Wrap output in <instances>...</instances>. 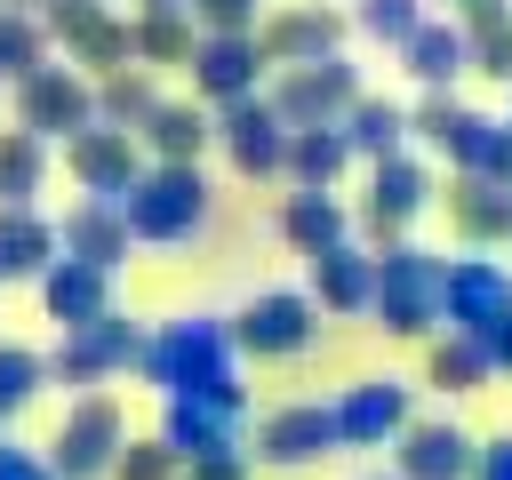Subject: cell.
I'll return each instance as SVG.
<instances>
[{
  "label": "cell",
  "instance_id": "39",
  "mask_svg": "<svg viewBox=\"0 0 512 480\" xmlns=\"http://www.w3.org/2000/svg\"><path fill=\"white\" fill-rule=\"evenodd\" d=\"M472 480H512V432L480 448V464H472Z\"/></svg>",
  "mask_w": 512,
  "mask_h": 480
},
{
  "label": "cell",
  "instance_id": "26",
  "mask_svg": "<svg viewBox=\"0 0 512 480\" xmlns=\"http://www.w3.org/2000/svg\"><path fill=\"white\" fill-rule=\"evenodd\" d=\"M448 208H456V232L464 240H512V184L464 168V184L448 192Z\"/></svg>",
  "mask_w": 512,
  "mask_h": 480
},
{
  "label": "cell",
  "instance_id": "4",
  "mask_svg": "<svg viewBox=\"0 0 512 480\" xmlns=\"http://www.w3.org/2000/svg\"><path fill=\"white\" fill-rule=\"evenodd\" d=\"M136 360H144V328H136L128 312H96V320H80V328H56L48 376L72 384V392H96V384L128 376Z\"/></svg>",
  "mask_w": 512,
  "mask_h": 480
},
{
  "label": "cell",
  "instance_id": "24",
  "mask_svg": "<svg viewBox=\"0 0 512 480\" xmlns=\"http://www.w3.org/2000/svg\"><path fill=\"white\" fill-rule=\"evenodd\" d=\"M352 232V216H344V200L336 192H288V208H280V240L296 248V256H320V248H336Z\"/></svg>",
  "mask_w": 512,
  "mask_h": 480
},
{
  "label": "cell",
  "instance_id": "44",
  "mask_svg": "<svg viewBox=\"0 0 512 480\" xmlns=\"http://www.w3.org/2000/svg\"><path fill=\"white\" fill-rule=\"evenodd\" d=\"M368 480H384V472H368Z\"/></svg>",
  "mask_w": 512,
  "mask_h": 480
},
{
  "label": "cell",
  "instance_id": "12",
  "mask_svg": "<svg viewBox=\"0 0 512 480\" xmlns=\"http://www.w3.org/2000/svg\"><path fill=\"white\" fill-rule=\"evenodd\" d=\"M264 40L256 32H200V48H192V88H200V104H240V96H256V80H264Z\"/></svg>",
  "mask_w": 512,
  "mask_h": 480
},
{
  "label": "cell",
  "instance_id": "7",
  "mask_svg": "<svg viewBox=\"0 0 512 480\" xmlns=\"http://www.w3.org/2000/svg\"><path fill=\"white\" fill-rule=\"evenodd\" d=\"M232 336H240V352H256V360H296V352L320 336V296H312V288H264V296L240 304Z\"/></svg>",
  "mask_w": 512,
  "mask_h": 480
},
{
  "label": "cell",
  "instance_id": "19",
  "mask_svg": "<svg viewBox=\"0 0 512 480\" xmlns=\"http://www.w3.org/2000/svg\"><path fill=\"white\" fill-rule=\"evenodd\" d=\"M472 464H480V448H472L464 424H448V416L416 424L408 416V432H400V480H472Z\"/></svg>",
  "mask_w": 512,
  "mask_h": 480
},
{
  "label": "cell",
  "instance_id": "23",
  "mask_svg": "<svg viewBox=\"0 0 512 480\" xmlns=\"http://www.w3.org/2000/svg\"><path fill=\"white\" fill-rule=\"evenodd\" d=\"M312 296L320 312H376V256H360L352 240L312 256Z\"/></svg>",
  "mask_w": 512,
  "mask_h": 480
},
{
  "label": "cell",
  "instance_id": "10",
  "mask_svg": "<svg viewBox=\"0 0 512 480\" xmlns=\"http://www.w3.org/2000/svg\"><path fill=\"white\" fill-rule=\"evenodd\" d=\"M352 96H360V72H352L344 56H312V64H288V72H280V88H272V104H280V120H288V128H312V120H344V112H352Z\"/></svg>",
  "mask_w": 512,
  "mask_h": 480
},
{
  "label": "cell",
  "instance_id": "13",
  "mask_svg": "<svg viewBox=\"0 0 512 480\" xmlns=\"http://www.w3.org/2000/svg\"><path fill=\"white\" fill-rule=\"evenodd\" d=\"M432 208V168L424 160H408V152H384V160H368V232L376 240H400V224H416Z\"/></svg>",
  "mask_w": 512,
  "mask_h": 480
},
{
  "label": "cell",
  "instance_id": "38",
  "mask_svg": "<svg viewBox=\"0 0 512 480\" xmlns=\"http://www.w3.org/2000/svg\"><path fill=\"white\" fill-rule=\"evenodd\" d=\"M0 480H64V472H56L40 448H16V440L0 432Z\"/></svg>",
  "mask_w": 512,
  "mask_h": 480
},
{
  "label": "cell",
  "instance_id": "21",
  "mask_svg": "<svg viewBox=\"0 0 512 480\" xmlns=\"http://www.w3.org/2000/svg\"><path fill=\"white\" fill-rule=\"evenodd\" d=\"M256 40H264V56H272V64H312V56H336L344 16H336V8H320V0H304V8H280Z\"/></svg>",
  "mask_w": 512,
  "mask_h": 480
},
{
  "label": "cell",
  "instance_id": "36",
  "mask_svg": "<svg viewBox=\"0 0 512 480\" xmlns=\"http://www.w3.org/2000/svg\"><path fill=\"white\" fill-rule=\"evenodd\" d=\"M352 16H360V32H368V40H392V48L424 24V8H416V0H360Z\"/></svg>",
  "mask_w": 512,
  "mask_h": 480
},
{
  "label": "cell",
  "instance_id": "30",
  "mask_svg": "<svg viewBox=\"0 0 512 480\" xmlns=\"http://www.w3.org/2000/svg\"><path fill=\"white\" fill-rule=\"evenodd\" d=\"M496 376V360H488V344L472 336V328H448L440 344H432V384L440 392H480Z\"/></svg>",
  "mask_w": 512,
  "mask_h": 480
},
{
  "label": "cell",
  "instance_id": "16",
  "mask_svg": "<svg viewBox=\"0 0 512 480\" xmlns=\"http://www.w3.org/2000/svg\"><path fill=\"white\" fill-rule=\"evenodd\" d=\"M160 432H168V448H176L184 464H200V456H232V448H240V408H224V400H192V392H168Z\"/></svg>",
  "mask_w": 512,
  "mask_h": 480
},
{
  "label": "cell",
  "instance_id": "6",
  "mask_svg": "<svg viewBox=\"0 0 512 480\" xmlns=\"http://www.w3.org/2000/svg\"><path fill=\"white\" fill-rule=\"evenodd\" d=\"M16 128L48 136V144L96 128V72H80L72 56H64V64H32V72L16 80Z\"/></svg>",
  "mask_w": 512,
  "mask_h": 480
},
{
  "label": "cell",
  "instance_id": "3",
  "mask_svg": "<svg viewBox=\"0 0 512 480\" xmlns=\"http://www.w3.org/2000/svg\"><path fill=\"white\" fill-rule=\"evenodd\" d=\"M376 320L392 336H432V320H448V264L408 248V240H384V256H376Z\"/></svg>",
  "mask_w": 512,
  "mask_h": 480
},
{
  "label": "cell",
  "instance_id": "18",
  "mask_svg": "<svg viewBox=\"0 0 512 480\" xmlns=\"http://www.w3.org/2000/svg\"><path fill=\"white\" fill-rule=\"evenodd\" d=\"M56 232H64V256H88V264H120L128 240H136V224H128V208L112 192H80L56 216Z\"/></svg>",
  "mask_w": 512,
  "mask_h": 480
},
{
  "label": "cell",
  "instance_id": "32",
  "mask_svg": "<svg viewBox=\"0 0 512 480\" xmlns=\"http://www.w3.org/2000/svg\"><path fill=\"white\" fill-rule=\"evenodd\" d=\"M40 184H48V136L0 128V200H32Z\"/></svg>",
  "mask_w": 512,
  "mask_h": 480
},
{
  "label": "cell",
  "instance_id": "28",
  "mask_svg": "<svg viewBox=\"0 0 512 480\" xmlns=\"http://www.w3.org/2000/svg\"><path fill=\"white\" fill-rule=\"evenodd\" d=\"M192 8H168V0H144L136 16V64H192Z\"/></svg>",
  "mask_w": 512,
  "mask_h": 480
},
{
  "label": "cell",
  "instance_id": "40",
  "mask_svg": "<svg viewBox=\"0 0 512 480\" xmlns=\"http://www.w3.org/2000/svg\"><path fill=\"white\" fill-rule=\"evenodd\" d=\"M192 480H248V464H240V448H232V456H200Z\"/></svg>",
  "mask_w": 512,
  "mask_h": 480
},
{
  "label": "cell",
  "instance_id": "25",
  "mask_svg": "<svg viewBox=\"0 0 512 480\" xmlns=\"http://www.w3.org/2000/svg\"><path fill=\"white\" fill-rule=\"evenodd\" d=\"M400 56H408V72H416L424 88H448V80L472 64V32H464V24H416V32L400 40Z\"/></svg>",
  "mask_w": 512,
  "mask_h": 480
},
{
  "label": "cell",
  "instance_id": "33",
  "mask_svg": "<svg viewBox=\"0 0 512 480\" xmlns=\"http://www.w3.org/2000/svg\"><path fill=\"white\" fill-rule=\"evenodd\" d=\"M40 384H56V376H48V352H32V344H0V432L40 400Z\"/></svg>",
  "mask_w": 512,
  "mask_h": 480
},
{
  "label": "cell",
  "instance_id": "11",
  "mask_svg": "<svg viewBox=\"0 0 512 480\" xmlns=\"http://www.w3.org/2000/svg\"><path fill=\"white\" fill-rule=\"evenodd\" d=\"M328 448H344V432H336V400H288V408H272V416L256 424V456L280 464V472L320 464Z\"/></svg>",
  "mask_w": 512,
  "mask_h": 480
},
{
  "label": "cell",
  "instance_id": "20",
  "mask_svg": "<svg viewBox=\"0 0 512 480\" xmlns=\"http://www.w3.org/2000/svg\"><path fill=\"white\" fill-rule=\"evenodd\" d=\"M64 256L56 216H40L32 200H0V280H40Z\"/></svg>",
  "mask_w": 512,
  "mask_h": 480
},
{
  "label": "cell",
  "instance_id": "2",
  "mask_svg": "<svg viewBox=\"0 0 512 480\" xmlns=\"http://www.w3.org/2000/svg\"><path fill=\"white\" fill-rule=\"evenodd\" d=\"M120 208H128V224H136L144 248H176V240H192V232L208 224V176H200L192 160H152V168L120 192Z\"/></svg>",
  "mask_w": 512,
  "mask_h": 480
},
{
  "label": "cell",
  "instance_id": "22",
  "mask_svg": "<svg viewBox=\"0 0 512 480\" xmlns=\"http://www.w3.org/2000/svg\"><path fill=\"white\" fill-rule=\"evenodd\" d=\"M352 168V136H344V120H312V128H288V184H304V192H336V176Z\"/></svg>",
  "mask_w": 512,
  "mask_h": 480
},
{
  "label": "cell",
  "instance_id": "41",
  "mask_svg": "<svg viewBox=\"0 0 512 480\" xmlns=\"http://www.w3.org/2000/svg\"><path fill=\"white\" fill-rule=\"evenodd\" d=\"M480 344H488V360H496V368H512V312H504V320H496Z\"/></svg>",
  "mask_w": 512,
  "mask_h": 480
},
{
  "label": "cell",
  "instance_id": "34",
  "mask_svg": "<svg viewBox=\"0 0 512 480\" xmlns=\"http://www.w3.org/2000/svg\"><path fill=\"white\" fill-rule=\"evenodd\" d=\"M32 64H48V24H40V8H0V80L16 88Z\"/></svg>",
  "mask_w": 512,
  "mask_h": 480
},
{
  "label": "cell",
  "instance_id": "35",
  "mask_svg": "<svg viewBox=\"0 0 512 480\" xmlns=\"http://www.w3.org/2000/svg\"><path fill=\"white\" fill-rule=\"evenodd\" d=\"M176 448H168V432H152V440H128L120 448V464H112V480H176Z\"/></svg>",
  "mask_w": 512,
  "mask_h": 480
},
{
  "label": "cell",
  "instance_id": "15",
  "mask_svg": "<svg viewBox=\"0 0 512 480\" xmlns=\"http://www.w3.org/2000/svg\"><path fill=\"white\" fill-rule=\"evenodd\" d=\"M32 288H40V312L56 328H80V320L112 312V264H88V256H56Z\"/></svg>",
  "mask_w": 512,
  "mask_h": 480
},
{
  "label": "cell",
  "instance_id": "43",
  "mask_svg": "<svg viewBox=\"0 0 512 480\" xmlns=\"http://www.w3.org/2000/svg\"><path fill=\"white\" fill-rule=\"evenodd\" d=\"M168 8H192V0H168Z\"/></svg>",
  "mask_w": 512,
  "mask_h": 480
},
{
  "label": "cell",
  "instance_id": "5",
  "mask_svg": "<svg viewBox=\"0 0 512 480\" xmlns=\"http://www.w3.org/2000/svg\"><path fill=\"white\" fill-rule=\"evenodd\" d=\"M120 448H128V416H120V400H112V392H80V400L64 408L56 440H48V464H56L64 480H112Z\"/></svg>",
  "mask_w": 512,
  "mask_h": 480
},
{
  "label": "cell",
  "instance_id": "31",
  "mask_svg": "<svg viewBox=\"0 0 512 480\" xmlns=\"http://www.w3.org/2000/svg\"><path fill=\"white\" fill-rule=\"evenodd\" d=\"M344 136H352V152H360V160H384V152H400V136H408V112H400V104H384V96H352V112H344Z\"/></svg>",
  "mask_w": 512,
  "mask_h": 480
},
{
  "label": "cell",
  "instance_id": "27",
  "mask_svg": "<svg viewBox=\"0 0 512 480\" xmlns=\"http://www.w3.org/2000/svg\"><path fill=\"white\" fill-rule=\"evenodd\" d=\"M136 136H144V152H152V160H200V144L216 136V120H208L200 104H168V96H160V104H152V120H144Z\"/></svg>",
  "mask_w": 512,
  "mask_h": 480
},
{
  "label": "cell",
  "instance_id": "29",
  "mask_svg": "<svg viewBox=\"0 0 512 480\" xmlns=\"http://www.w3.org/2000/svg\"><path fill=\"white\" fill-rule=\"evenodd\" d=\"M152 104H160L152 64H120V72H104V80H96V120H112V128H144V120H152Z\"/></svg>",
  "mask_w": 512,
  "mask_h": 480
},
{
  "label": "cell",
  "instance_id": "8",
  "mask_svg": "<svg viewBox=\"0 0 512 480\" xmlns=\"http://www.w3.org/2000/svg\"><path fill=\"white\" fill-rule=\"evenodd\" d=\"M216 144L240 176H280L288 168V120L272 96H240V104H216Z\"/></svg>",
  "mask_w": 512,
  "mask_h": 480
},
{
  "label": "cell",
  "instance_id": "17",
  "mask_svg": "<svg viewBox=\"0 0 512 480\" xmlns=\"http://www.w3.org/2000/svg\"><path fill=\"white\" fill-rule=\"evenodd\" d=\"M504 312H512V272H504L496 256H456V264H448V328L488 336Z\"/></svg>",
  "mask_w": 512,
  "mask_h": 480
},
{
  "label": "cell",
  "instance_id": "37",
  "mask_svg": "<svg viewBox=\"0 0 512 480\" xmlns=\"http://www.w3.org/2000/svg\"><path fill=\"white\" fill-rule=\"evenodd\" d=\"M192 16L208 32H256V0H192Z\"/></svg>",
  "mask_w": 512,
  "mask_h": 480
},
{
  "label": "cell",
  "instance_id": "42",
  "mask_svg": "<svg viewBox=\"0 0 512 480\" xmlns=\"http://www.w3.org/2000/svg\"><path fill=\"white\" fill-rule=\"evenodd\" d=\"M0 8H40V0H0Z\"/></svg>",
  "mask_w": 512,
  "mask_h": 480
},
{
  "label": "cell",
  "instance_id": "14",
  "mask_svg": "<svg viewBox=\"0 0 512 480\" xmlns=\"http://www.w3.org/2000/svg\"><path fill=\"white\" fill-rule=\"evenodd\" d=\"M336 432L344 448H384L408 432V384L400 376H360L344 400H336Z\"/></svg>",
  "mask_w": 512,
  "mask_h": 480
},
{
  "label": "cell",
  "instance_id": "1",
  "mask_svg": "<svg viewBox=\"0 0 512 480\" xmlns=\"http://www.w3.org/2000/svg\"><path fill=\"white\" fill-rule=\"evenodd\" d=\"M144 384L168 392H192V400H224V408H248V384H240V336L208 312H184L168 320L160 336H144Z\"/></svg>",
  "mask_w": 512,
  "mask_h": 480
},
{
  "label": "cell",
  "instance_id": "9",
  "mask_svg": "<svg viewBox=\"0 0 512 480\" xmlns=\"http://www.w3.org/2000/svg\"><path fill=\"white\" fill-rule=\"evenodd\" d=\"M64 168H72V184H80V192H112V200H120L152 160H144V136H136V128L96 120V128L64 136Z\"/></svg>",
  "mask_w": 512,
  "mask_h": 480
}]
</instances>
